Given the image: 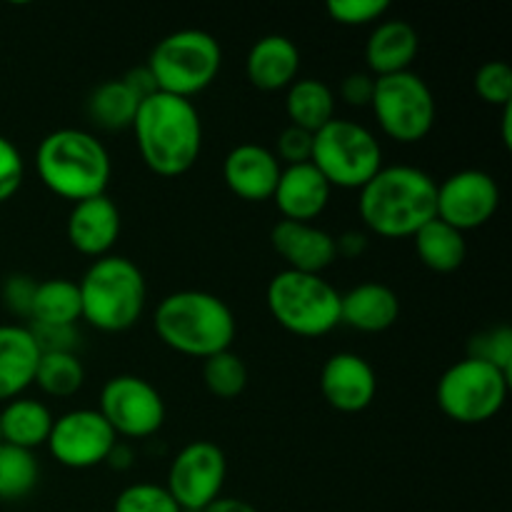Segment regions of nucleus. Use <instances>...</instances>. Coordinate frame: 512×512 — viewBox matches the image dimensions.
Instances as JSON below:
<instances>
[{
  "label": "nucleus",
  "mask_w": 512,
  "mask_h": 512,
  "mask_svg": "<svg viewBox=\"0 0 512 512\" xmlns=\"http://www.w3.org/2000/svg\"><path fill=\"white\" fill-rule=\"evenodd\" d=\"M140 160L160 178L185 175L203 150V120L193 100L153 93L140 100L133 120Z\"/></svg>",
  "instance_id": "1"
},
{
  "label": "nucleus",
  "mask_w": 512,
  "mask_h": 512,
  "mask_svg": "<svg viewBox=\"0 0 512 512\" xmlns=\"http://www.w3.org/2000/svg\"><path fill=\"white\" fill-rule=\"evenodd\" d=\"M435 183L413 165L380 168L370 183L358 190V213L365 228L378 238H413L435 218Z\"/></svg>",
  "instance_id": "2"
},
{
  "label": "nucleus",
  "mask_w": 512,
  "mask_h": 512,
  "mask_svg": "<svg viewBox=\"0 0 512 512\" xmlns=\"http://www.w3.org/2000/svg\"><path fill=\"white\" fill-rule=\"evenodd\" d=\"M35 173L45 190L75 205L105 195L113 178V160L88 130L58 128L40 140Z\"/></svg>",
  "instance_id": "3"
},
{
  "label": "nucleus",
  "mask_w": 512,
  "mask_h": 512,
  "mask_svg": "<svg viewBox=\"0 0 512 512\" xmlns=\"http://www.w3.org/2000/svg\"><path fill=\"white\" fill-rule=\"evenodd\" d=\"M153 325L163 345L200 360L230 350L238 330L228 303L205 290H178L165 295L155 308Z\"/></svg>",
  "instance_id": "4"
},
{
  "label": "nucleus",
  "mask_w": 512,
  "mask_h": 512,
  "mask_svg": "<svg viewBox=\"0 0 512 512\" xmlns=\"http://www.w3.org/2000/svg\"><path fill=\"white\" fill-rule=\"evenodd\" d=\"M83 320L100 333H125L145 313L148 285L133 260L123 255H105L90 263L78 283Z\"/></svg>",
  "instance_id": "5"
},
{
  "label": "nucleus",
  "mask_w": 512,
  "mask_h": 512,
  "mask_svg": "<svg viewBox=\"0 0 512 512\" xmlns=\"http://www.w3.org/2000/svg\"><path fill=\"white\" fill-rule=\"evenodd\" d=\"M145 68L153 75L158 93L193 100L218 78L223 48L218 38L205 30H175L155 43Z\"/></svg>",
  "instance_id": "6"
},
{
  "label": "nucleus",
  "mask_w": 512,
  "mask_h": 512,
  "mask_svg": "<svg viewBox=\"0 0 512 512\" xmlns=\"http://www.w3.org/2000/svg\"><path fill=\"white\" fill-rule=\"evenodd\" d=\"M265 300L275 323L298 338H323L340 325V293L323 275L280 270Z\"/></svg>",
  "instance_id": "7"
},
{
  "label": "nucleus",
  "mask_w": 512,
  "mask_h": 512,
  "mask_svg": "<svg viewBox=\"0 0 512 512\" xmlns=\"http://www.w3.org/2000/svg\"><path fill=\"white\" fill-rule=\"evenodd\" d=\"M310 163L330 188L360 190L383 168V148L365 125L333 118L315 133Z\"/></svg>",
  "instance_id": "8"
},
{
  "label": "nucleus",
  "mask_w": 512,
  "mask_h": 512,
  "mask_svg": "<svg viewBox=\"0 0 512 512\" xmlns=\"http://www.w3.org/2000/svg\"><path fill=\"white\" fill-rule=\"evenodd\" d=\"M510 375L480 358H463L450 365L438 380V408L460 425H483L503 410Z\"/></svg>",
  "instance_id": "9"
},
{
  "label": "nucleus",
  "mask_w": 512,
  "mask_h": 512,
  "mask_svg": "<svg viewBox=\"0 0 512 512\" xmlns=\"http://www.w3.org/2000/svg\"><path fill=\"white\" fill-rule=\"evenodd\" d=\"M370 108L380 130L395 143H420L435 125V95L413 70L375 78Z\"/></svg>",
  "instance_id": "10"
},
{
  "label": "nucleus",
  "mask_w": 512,
  "mask_h": 512,
  "mask_svg": "<svg viewBox=\"0 0 512 512\" xmlns=\"http://www.w3.org/2000/svg\"><path fill=\"white\" fill-rule=\"evenodd\" d=\"M98 413L118 440L153 438L165 423V400L138 375H115L100 390Z\"/></svg>",
  "instance_id": "11"
},
{
  "label": "nucleus",
  "mask_w": 512,
  "mask_h": 512,
  "mask_svg": "<svg viewBox=\"0 0 512 512\" xmlns=\"http://www.w3.org/2000/svg\"><path fill=\"white\" fill-rule=\"evenodd\" d=\"M228 475L225 453L210 440H193L185 445L168 468V493L183 512H203L220 498Z\"/></svg>",
  "instance_id": "12"
},
{
  "label": "nucleus",
  "mask_w": 512,
  "mask_h": 512,
  "mask_svg": "<svg viewBox=\"0 0 512 512\" xmlns=\"http://www.w3.org/2000/svg\"><path fill=\"white\" fill-rule=\"evenodd\" d=\"M500 208L498 180L478 168L448 175L435 188V218L468 233L488 225Z\"/></svg>",
  "instance_id": "13"
},
{
  "label": "nucleus",
  "mask_w": 512,
  "mask_h": 512,
  "mask_svg": "<svg viewBox=\"0 0 512 512\" xmlns=\"http://www.w3.org/2000/svg\"><path fill=\"white\" fill-rule=\"evenodd\" d=\"M115 443L118 438L98 410L78 408L53 420L45 448L63 468L90 470L105 465Z\"/></svg>",
  "instance_id": "14"
},
{
  "label": "nucleus",
  "mask_w": 512,
  "mask_h": 512,
  "mask_svg": "<svg viewBox=\"0 0 512 512\" xmlns=\"http://www.w3.org/2000/svg\"><path fill=\"white\" fill-rule=\"evenodd\" d=\"M320 393L338 413H363L378 393V375L363 355L335 353L320 370Z\"/></svg>",
  "instance_id": "15"
},
{
  "label": "nucleus",
  "mask_w": 512,
  "mask_h": 512,
  "mask_svg": "<svg viewBox=\"0 0 512 512\" xmlns=\"http://www.w3.org/2000/svg\"><path fill=\"white\" fill-rule=\"evenodd\" d=\"M283 165L265 145L243 143L235 145L223 160V180L235 198L245 203L270 200L278 185Z\"/></svg>",
  "instance_id": "16"
},
{
  "label": "nucleus",
  "mask_w": 512,
  "mask_h": 512,
  "mask_svg": "<svg viewBox=\"0 0 512 512\" xmlns=\"http://www.w3.org/2000/svg\"><path fill=\"white\" fill-rule=\"evenodd\" d=\"M120 228H123L120 210L113 203V198H108V193L75 203L70 208L68 223H65L68 243L80 255L93 260L113 253L120 238Z\"/></svg>",
  "instance_id": "17"
},
{
  "label": "nucleus",
  "mask_w": 512,
  "mask_h": 512,
  "mask_svg": "<svg viewBox=\"0 0 512 512\" xmlns=\"http://www.w3.org/2000/svg\"><path fill=\"white\" fill-rule=\"evenodd\" d=\"M270 243L288 265L285 270H295V273L323 275V270H328L338 260L333 235L313 223L280 220L270 233Z\"/></svg>",
  "instance_id": "18"
},
{
  "label": "nucleus",
  "mask_w": 512,
  "mask_h": 512,
  "mask_svg": "<svg viewBox=\"0 0 512 512\" xmlns=\"http://www.w3.org/2000/svg\"><path fill=\"white\" fill-rule=\"evenodd\" d=\"M330 193L333 188L318 173V168L313 163H303L283 168L270 200H275V208L280 210L283 220L313 223L328 208Z\"/></svg>",
  "instance_id": "19"
},
{
  "label": "nucleus",
  "mask_w": 512,
  "mask_h": 512,
  "mask_svg": "<svg viewBox=\"0 0 512 512\" xmlns=\"http://www.w3.org/2000/svg\"><path fill=\"white\" fill-rule=\"evenodd\" d=\"M300 50L288 35L270 33L253 43L245 58V75L250 85L265 93L288 90L298 80Z\"/></svg>",
  "instance_id": "20"
},
{
  "label": "nucleus",
  "mask_w": 512,
  "mask_h": 512,
  "mask_svg": "<svg viewBox=\"0 0 512 512\" xmlns=\"http://www.w3.org/2000/svg\"><path fill=\"white\" fill-rule=\"evenodd\" d=\"M418 50V30L408 20H380L365 43V65L373 78L408 73Z\"/></svg>",
  "instance_id": "21"
},
{
  "label": "nucleus",
  "mask_w": 512,
  "mask_h": 512,
  "mask_svg": "<svg viewBox=\"0 0 512 512\" xmlns=\"http://www.w3.org/2000/svg\"><path fill=\"white\" fill-rule=\"evenodd\" d=\"M400 318V300L385 283H360L340 295V325L358 333H385Z\"/></svg>",
  "instance_id": "22"
},
{
  "label": "nucleus",
  "mask_w": 512,
  "mask_h": 512,
  "mask_svg": "<svg viewBox=\"0 0 512 512\" xmlns=\"http://www.w3.org/2000/svg\"><path fill=\"white\" fill-rule=\"evenodd\" d=\"M40 348L28 325H0V403L20 398L35 383Z\"/></svg>",
  "instance_id": "23"
},
{
  "label": "nucleus",
  "mask_w": 512,
  "mask_h": 512,
  "mask_svg": "<svg viewBox=\"0 0 512 512\" xmlns=\"http://www.w3.org/2000/svg\"><path fill=\"white\" fill-rule=\"evenodd\" d=\"M53 420L48 405L20 395L0 410V443L33 453L48 443Z\"/></svg>",
  "instance_id": "24"
},
{
  "label": "nucleus",
  "mask_w": 512,
  "mask_h": 512,
  "mask_svg": "<svg viewBox=\"0 0 512 512\" xmlns=\"http://www.w3.org/2000/svg\"><path fill=\"white\" fill-rule=\"evenodd\" d=\"M285 113L290 125L318 133L335 118V93L325 80L300 78L285 90Z\"/></svg>",
  "instance_id": "25"
},
{
  "label": "nucleus",
  "mask_w": 512,
  "mask_h": 512,
  "mask_svg": "<svg viewBox=\"0 0 512 512\" xmlns=\"http://www.w3.org/2000/svg\"><path fill=\"white\" fill-rule=\"evenodd\" d=\"M30 325L48 328H75L83 320L78 283L68 278H50L35 285L33 305H30Z\"/></svg>",
  "instance_id": "26"
},
{
  "label": "nucleus",
  "mask_w": 512,
  "mask_h": 512,
  "mask_svg": "<svg viewBox=\"0 0 512 512\" xmlns=\"http://www.w3.org/2000/svg\"><path fill=\"white\" fill-rule=\"evenodd\" d=\"M415 253L420 263L433 273H455L468 258V240L465 233L450 228L443 220L433 218L413 235Z\"/></svg>",
  "instance_id": "27"
},
{
  "label": "nucleus",
  "mask_w": 512,
  "mask_h": 512,
  "mask_svg": "<svg viewBox=\"0 0 512 512\" xmlns=\"http://www.w3.org/2000/svg\"><path fill=\"white\" fill-rule=\"evenodd\" d=\"M138 105L140 98L123 83V78L105 80L90 93L88 115L98 128L118 133V130L133 128Z\"/></svg>",
  "instance_id": "28"
},
{
  "label": "nucleus",
  "mask_w": 512,
  "mask_h": 512,
  "mask_svg": "<svg viewBox=\"0 0 512 512\" xmlns=\"http://www.w3.org/2000/svg\"><path fill=\"white\" fill-rule=\"evenodd\" d=\"M85 383V368L75 353H40L35 383L50 398H73Z\"/></svg>",
  "instance_id": "29"
},
{
  "label": "nucleus",
  "mask_w": 512,
  "mask_h": 512,
  "mask_svg": "<svg viewBox=\"0 0 512 512\" xmlns=\"http://www.w3.org/2000/svg\"><path fill=\"white\" fill-rule=\"evenodd\" d=\"M40 465L33 453L0 443V500H23L38 485Z\"/></svg>",
  "instance_id": "30"
},
{
  "label": "nucleus",
  "mask_w": 512,
  "mask_h": 512,
  "mask_svg": "<svg viewBox=\"0 0 512 512\" xmlns=\"http://www.w3.org/2000/svg\"><path fill=\"white\" fill-rule=\"evenodd\" d=\"M203 383L215 398L235 400L248 388V365L233 350H223L203 360Z\"/></svg>",
  "instance_id": "31"
},
{
  "label": "nucleus",
  "mask_w": 512,
  "mask_h": 512,
  "mask_svg": "<svg viewBox=\"0 0 512 512\" xmlns=\"http://www.w3.org/2000/svg\"><path fill=\"white\" fill-rule=\"evenodd\" d=\"M113 512H183L165 485L133 483L120 490Z\"/></svg>",
  "instance_id": "32"
},
{
  "label": "nucleus",
  "mask_w": 512,
  "mask_h": 512,
  "mask_svg": "<svg viewBox=\"0 0 512 512\" xmlns=\"http://www.w3.org/2000/svg\"><path fill=\"white\" fill-rule=\"evenodd\" d=\"M475 93L483 103L495 105V108H508L512 105V68L505 60H493L485 63L475 73Z\"/></svg>",
  "instance_id": "33"
},
{
  "label": "nucleus",
  "mask_w": 512,
  "mask_h": 512,
  "mask_svg": "<svg viewBox=\"0 0 512 512\" xmlns=\"http://www.w3.org/2000/svg\"><path fill=\"white\" fill-rule=\"evenodd\" d=\"M330 20L345 28H363L378 25L388 15V0H328L325 3Z\"/></svg>",
  "instance_id": "34"
},
{
  "label": "nucleus",
  "mask_w": 512,
  "mask_h": 512,
  "mask_svg": "<svg viewBox=\"0 0 512 512\" xmlns=\"http://www.w3.org/2000/svg\"><path fill=\"white\" fill-rule=\"evenodd\" d=\"M470 358L485 360L512 375V330L500 325V328L480 333L478 338L470 340Z\"/></svg>",
  "instance_id": "35"
},
{
  "label": "nucleus",
  "mask_w": 512,
  "mask_h": 512,
  "mask_svg": "<svg viewBox=\"0 0 512 512\" xmlns=\"http://www.w3.org/2000/svg\"><path fill=\"white\" fill-rule=\"evenodd\" d=\"M25 180V160L18 145L0 135V203H8Z\"/></svg>",
  "instance_id": "36"
},
{
  "label": "nucleus",
  "mask_w": 512,
  "mask_h": 512,
  "mask_svg": "<svg viewBox=\"0 0 512 512\" xmlns=\"http://www.w3.org/2000/svg\"><path fill=\"white\" fill-rule=\"evenodd\" d=\"M313 140L315 135L308 133L303 128H295L288 125L283 133L278 135V145H275V158L280 160V165H303L310 163V155H313Z\"/></svg>",
  "instance_id": "37"
},
{
  "label": "nucleus",
  "mask_w": 512,
  "mask_h": 512,
  "mask_svg": "<svg viewBox=\"0 0 512 512\" xmlns=\"http://www.w3.org/2000/svg\"><path fill=\"white\" fill-rule=\"evenodd\" d=\"M35 285L38 283L33 278H28V275H10L3 288V300L8 305V310H13L15 315H23V318H30Z\"/></svg>",
  "instance_id": "38"
},
{
  "label": "nucleus",
  "mask_w": 512,
  "mask_h": 512,
  "mask_svg": "<svg viewBox=\"0 0 512 512\" xmlns=\"http://www.w3.org/2000/svg\"><path fill=\"white\" fill-rule=\"evenodd\" d=\"M375 78L370 73H350L345 75L340 83V98L350 105V108H370L373 100Z\"/></svg>",
  "instance_id": "39"
},
{
  "label": "nucleus",
  "mask_w": 512,
  "mask_h": 512,
  "mask_svg": "<svg viewBox=\"0 0 512 512\" xmlns=\"http://www.w3.org/2000/svg\"><path fill=\"white\" fill-rule=\"evenodd\" d=\"M368 235L360 233V230H348L340 238H335V250H338V258H360V255L368 250Z\"/></svg>",
  "instance_id": "40"
},
{
  "label": "nucleus",
  "mask_w": 512,
  "mask_h": 512,
  "mask_svg": "<svg viewBox=\"0 0 512 512\" xmlns=\"http://www.w3.org/2000/svg\"><path fill=\"white\" fill-rule=\"evenodd\" d=\"M123 83L128 85V88L133 90L140 100L148 98V95H153V93H158L153 75H150V70L145 68V65L143 68H135V70H130V73H125Z\"/></svg>",
  "instance_id": "41"
},
{
  "label": "nucleus",
  "mask_w": 512,
  "mask_h": 512,
  "mask_svg": "<svg viewBox=\"0 0 512 512\" xmlns=\"http://www.w3.org/2000/svg\"><path fill=\"white\" fill-rule=\"evenodd\" d=\"M135 463V450L130 448V443H125V440H118V443L113 445V450H110L108 460H105V465H110L113 470H130Z\"/></svg>",
  "instance_id": "42"
},
{
  "label": "nucleus",
  "mask_w": 512,
  "mask_h": 512,
  "mask_svg": "<svg viewBox=\"0 0 512 512\" xmlns=\"http://www.w3.org/2000/svg\"><path fill=\"white\" fill-rule=\"evenodd\" d=\"M203 512H258V510H255L248 500L223 498V495H220V498L213 500V503H210Z\"/></svg>",
  "instance_id": "43"
},
{
  "label": "nucleus",
  "mask_w": 512,
  "mask_h": 512,
  "mask_svg": "<svg viewBox=\"0 0 512 512\" xmlns=\"http://www.w3.org/2000/svg\"><path fill=\"white\" fill-rule=\"evenodd\" d=\"M500 123H503V145L505 148H510L512 145V105L503 108V118H500Z\"/></svg>",
  "instance_id": "44"
}]
</instances>
